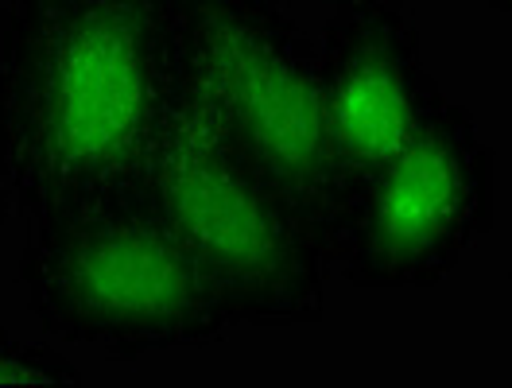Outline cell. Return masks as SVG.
<instances>
[{"instance_id":"1","label":"cell","mask_w":512,"mask_h":388,"mask_svg":"<svg viewBox=\"0 0 512 388\" xmlns=\"http://www.w3.org/2000/svg\"><path fill=\"white\" fill-rule=\"evenodd\" d=\"M179 78V0H0V229L140 175Z\"/></svg>"},{"instance_id":"2","label":"cell","mask_w":512,"mask_h":388,"mask_svg":"<svg viewBox=\"0 0 512 388\" xmlns=\"http://www.w3.org/2000/svg\"><path fill=\"white\" fill-rule=\"evenodd\" d=\"M16 284L47 334L109 361L202 350L237 330L140 175L32 218Z\"/></svg>"},{"instance_id":"3","label":"cell","mask_w":512,"mask_h":388,"mask_svg":"<svg viewBox=\"0 0 512 388\" xmlns=\"http://www.w3.org/2000/svg\"><path fill=\"white\" fill-rule=\"evenodd\" d=\"M140 179L218 284L237 330L319 323L334 272L326 237L225 148L179 78Z\"/></svg>"},{"instance_id":"4","label":"cell","mask_w":512,"mask_h":388,"mask_svg":"<svg viewBox=\"0 0 512 388\" xmlns=\"http://www.w3.org/2000/svg\"><path fill=\"white\" fill-rule=\"evenodd\" d=\"M179 82L225 148L284 194L334 257L319 47L299 20L280 0H179Z\"/></svg>"},{"instance_id":"5","label":"cell","mask_w":512,"mask_h":388,"mask_svg":"<svg viewBox=\"0 0 512 388\" xmlns=\"http://www.w3.org/2000/svg\"><path fill=\"white\" fill-rule=\"evenodd\" d=\"M493 226V148L443 90L412 136L346 198L334 272L353 288H435Z\"/></svg>"},{"instance_id":"6","label":"cell","mask_w":512,"mask_h":388,"mask_svg":"<svg viewBox=\"0 0 512 388\" xmlns=\"http://www.w3.org/2000/svg\"><path fill=\"white\" fill-rule=\"evenodd\" d=\"M435 94L404 0H334L319 39V109L338 214L412 136Z\"/></svg>"},{"instance_id":"7","label":"cell","mask_w":512,"mask_h":388,"mask_svg":"<svg viewBox=\"0 0 512 388\" xmlns=\"http://www.w3.org/2000/svg\"><path fill=\"white\" fill-rule=\"evenodd\" d=\"M8 385H82V373L47 342H24L0 326V388Z\"/></svg>"},{"instance_id":"8","label":"cell","mask_w":512,"mask_h":388,"mask_svg":"<svg viewBox=\"0 0 512 388\" xmlns=\"http://www.w3.org/2000/svg\"><path fill=\"white\" fill-rule=\"evenodd\" d=\"M481 4H485V8H493L497 16H509L512 20V0H481Z\"/></svg>"}]
</instances>
